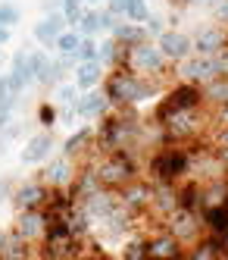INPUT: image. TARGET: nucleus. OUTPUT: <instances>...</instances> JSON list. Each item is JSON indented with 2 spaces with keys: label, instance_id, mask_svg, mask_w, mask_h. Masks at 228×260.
I'll list each match as a JSON object with an SVG mask.
<instances>
[{
  "label": "nucleus",
  "instance_id": "10",
  "mask_svg": "<svg viewBox=\"0 0 228 260\" xmlns=\"http://www.w3.org/2000/svg\"><path fill=\"white\" fill-rule=\"evenodd\" d=\"M144 241H147L150 260H184V245H181L172 232H166L163 226H160L157 232L144 235Z\"/></svg>",
  "mask_w": 228,
  "mask_h": 260
},
{
  "label": "nucleus",
  "instance_id": "44",
  "mask_svg": "<svg viewBox=\"0 0 228 260\" xmlns=\"http://www.w3.org/2000/svg\"><path fill=\"white\" fill-rule=\"evenodd\" d=\"M41 10H44V16L47 13H60L63 10V0H41Z\"/></svg>",
  "mask_w": 228,
  "mask_h": 260
},
{
  "label": "nucleus",
  "instance_id": "49",
  "mask_svg": "<svg viewBox=\"0 0 228 260\" xmlns=\"http://www.w3.org/2000/svg\"><path fill=\"white\" fill-rule=\"evenodd\" d=\"M4 66H7V53L0 50V72H4Z\"/></svg>",
  "mask_w": 228,
  "mask_h": 260
},
{
  "label": "nucleus",
  "instance_id": "48",
  "mask_svg": "<svg viewBox=\"0 0 228 260\" xmlns=\"http://www.w3.org/2000/svg\"><path fill=\"white\" fill-rule=\"evenodd\" d=\"M191 4H203V7H216L219 0H191Z\"/></svg>",
  "mask_w": 228,
  "mask_h": 260
},
{
  "label": "nucleus",
  "instance_id": "42",
  "mask_svg": "<svg viewBox=\"0 0 228 260\" xmlns=\"http://www.w3.org/2000/svg\"><path fill=\"white\" fill-rule=\"evenodd\" d=\"M10 198H13V185H10V179H7V176H0V204L10 201Z\"/></svg>",
  "mask_w": 228,
  "mask_h": 260
},
{
  "label": "nucleus",
  "instance_id": "15",
  "mask_svg": "<svg viewBox=\"0 0 228 260\" xmlns=\"http://www.w3.org/2000/svg\"><path fill=\"white\" fill-rule=\"evenodd\" d=\"M135 222H138V219H135V216H131V213L122 207V204H119V207H116V210H112V213L100 222V232H103V238H106V241H125L131 232L138 229Z\"/></svg>",
  "mask_w": 228,
  "mask_h": 260
},
{
  "label": "nucleus",
  "instance_id": "50",
  "mask_svg": "<svg viewBox=\"0 0 228 260\" xmlns=\"http://www.w3.org/2000/svg\"><path fill=\"white\" fill-rule=\"evenodd\" d=\"M85 4H91V7H100V4H103V0H85Z\"/></svg>",
  "mask_w": 228,
  "mask_h": 260
},
{
  "label": "nucleus",
  "instance_id": "32",
  "mask_svg": "<svg viewBox=\"0 0 228 260\" xmlns=\"http://www.w3.org/2000/svg\"><path fill=\"white\" fill-rule=\"evenodd\" d=\"M79 44H82V35L75 31V28H66L60 38H56V44H53V50L56 53H63V57H75V50H79Z\"/></svg>",
  "mask_w": 228,
  "mask_h": 260
},
{
  "label": "nucleus",
  "instance_id": "9",
  "mask_svg": "<svg viewBox=\"0 0 228 260\" xmlns=\"http://www.w3.org/2000/svg\"><path fill=\"white\" fill-rule=\"evenodd\" d=\"M47 201H50V185H44L41 179L25 182V185H19V188H13V198H10V204L16 207V213L19 210H44Z\"/></svg>",
  "mask_w": 228,
  "mask_h": 260
},
{
  "label": "nucleus",
  "instance_id": "30",
  "mask_svg": "<svg viewBox=\"0 0 228 260\" xmlns=\"http://www.w3.org/2000/svg\"><path fill=\"white\" fill-rule=\"evenodd\" d=\"M75 31H79L82 38H97V35H100V13H97V7L85 10V16H82V22H79Z\"/></svg>",
  "mask_w": 228,
  "mask_h": 260
},
{
  "label": "nucleus",
  "instance_id": "18",
  "mask_svg": "<svg viewBox=\"0 0 228 260\" xmlns=\"http://www.w3.org/2000/svg\"><path fill=\"white\" fill-rule=\"evenodd\" d=\"M184 260H228V241L216 235H203L191 248H184Z\"/></svg>",
  "mask_w": 228,
  "mask_h": 260
},
{
  "label": "nucleus",
  "instance_id": "26",
  "mask_svg": "<svg viewBox=\"0 0 228 260\" xmlns=\"http://www.w3.org/2000/svg\"><path fill=\"white\" fill-rule=\"evenodd\" d=\"M10 76H13L19 85H22V88L34 85V66H31V53H28V47H22V50L13 53V60H10Z\"/></svg>",
  "mask_w": 228,
  "mask_h": 260
},
{
  "label": "nucleus",
  "instance_id": "35",
  "mask_svg": "<svg viewBox=\"0 0 228 260\" xmlns=\"http://www.w3.org/2000/svg\"><path fill=\"white\" fill-rule=\"evenodd\" d=\"M56 119H60V107H56L53 101H41V107H37V122H41L44 128H53Z\"/></svg>",
  "mask_w": 228,
  "mask_h": 260
},
{
  "label": "nucleus",
  "instance_id": "8",
  "mask_svg": "<svg viewBox=\"0 0 228 260\" xmlns=\"http://www.w3.org/2000/svg\"><path fill=\"white\" fill-rule=\"evenodd\" d=\"M116 198H119V204L131 216L141 219L150 210V201H154V182H150L147 176H138V179H131L122 191H116Z\"/></svg>",
  "mask_w": 228,
  "mask_h": 260
},
{
  "label": "nucleus",
  "instance_id": "3",
  "mask_svg": "<svg viewBox=\"0 0 228 260\" xmlns=\"http://www.w3.org/2000/svg\"><path fill=\"white\" fill-rule=\"evenodd\" d=\"M94 173H97L100 188H106V191H122L131 179L141 176L138 151H109V154H100L97 163H94Z\"/></svg>",
  "mask_w": 228,
  "mask_h": 260
},
{
  "label": "nucleus",
  "instance_id": "2",
  "mask_svg": "<svg viewBox=\"0 0 228 260\" xmlns=\"http://www.w3.org/2000/svg\"><path fill=\"white\" fill-rule=\"evenodd\" d=\"M191 147L187 144H157L154 154L144 160V173L154 185H178L191 176Z\"/></svg>",
  "mask_w": 228,
  "mask_h": 260
},
{
  "label": "nucleus",
  "instance_id": "34",
  "mask_svg": "<svg viewBox=\"0 0 228 260\" xmlns=\"http://www.w3.org/2000/svg\"><path fill=\"white\" fill-rule=\"evenodd\" d=\"M147 16H150V4H147V0H128V7H125V16H122V19L144 25V22H147Z\"/></svg>",
  "mask_w": 228,
  "mask_h": 260
},
{
  "label": "nucleus",
  "instance_id": "38",
  "mask_svg": "<svg viewBox=\"0 0 228 260\" xmlns=\"http://www.w3.org/2000/svg\"><path fill=\"white\" fill-rule=\"evenodd\" d=\"M97 13H100V31H112V28H116V22H119L116 13H109L106 7H97Z\"/></svg>",
  "mask_w": 228,
  "mask_h": 260
},
{
  "label": "nucleus",
  "instance_id": "33",
  "mask_svg": "<svg viewBox=\"0 0 228 260\" xmlns=\"http://www.w3.org/2000/svg\"><path fill=\"white\" fill-rule=\"evenodd\" d=\"M85 0H63V19H66V25L69 28H79V22H82V16H85Z\"/></svg>",
  "mask_w": 228,
  "mask_h": 260
},
{
  "label": "nucleus",
  "instance_id": "5",
  "mask_svg": "<svg viewBox=\"0 0 228 260\" xmlns=\"http://www.w3.org/2000/svg\"><path fill=\"white\" fill-rule=\"evenodd\" d=\"M163 229L172 232L181 245H194L197 238L206 235V222H203V213L200 210H191V207H175L163 219Z\"/></svg>",
  "mask_w": 228,
  "mask_h": 260
},
{
  "label": "nucleus",
  "instance_id": "46",
  "mask_svg": "<svg viewBox=\"0 0 228 260\" xmlns=\"http://www.w3.org/2000/svg\"><path fill=\"white\" fill-rule=\"evenodd\" d=\"M10 38H13V28L0 25V47H4V44H10Z\"/></svg>",
  "mask_w": 228,
  "mask_h": 260
},
{
  "label": "nucleus",
  "instance_id": "36",
  "mask_svg": "<svg viewBox=\"0 0 228 260\" xmlns=\"http://www.w3.org/2000/svg\"><path fill=\"white\" fill-rule=\"evenodd\" d=\"M19 19H22V10H19L16 4H10V0H0V25H19Z\"/></svg>",
  "mask_w": 228,
  "mask_h": 260
},
{
  "label": "nucleus",
  "instance_id": "12",
  "mask_svg": "<svg viewBox=\"0 0 228 260\" xmlns=\"http://www.w3.org/2000/svg\"><path fill=\"white\" fill-rule=\"evenodd\" d=\"M191 47L197 57H216L228 47V28L225 25H203L191 38Z\"/></svg>",
  "mask_w": 228,
  "mask_h": 260
},
{
  "label": "nucleus",
  "instance_id": "24",
  "mask_svg": "<svg viewBox=\"0 0 228 260\" xmlns=\"http://www.w3.org/2000/svg\"><path fill=\"white\" fill-rule=\"evenodd\" d=\"M200 91H203V107L210 110V113L228 107V76H216L213 82L200 85Z\"/></svg>",
  "mask_w": 228,
  "mask_h": 260
},
{
  "label": "nucleus",
  "instance_id": "22",
  "mask_svg": "<svg viewBox=\"0 0 228 260\" xmlns=\"http://www.w3.org/2000/svg\"><path fill=\"white\" fill-rule=\"evenodd\" d=\"M66 28L69 25L63 19V13H47L44 19H37V25H34V41L41 44V47H53L56 38H60Z\"/></svg>",
  "mask_w": 228,
  "mask_h": 260
},
{
  "label": "nucleus",
  "instance_id": "13",
  "mask_svg": "<svg viewBox=\"0 0 228 260\" xmlns=\"http://www.w3.org/2000/svg\"><path fill=\"white\" fill-rule=\"evenodd\" d=\"M75 170H79V163L69 160V157H50L44 173H41V182L50 185V188H69V182L75 179Z\"/></svg>",
  "mask_w": 228,
  "mask_h": 260
},
{
  "label": "nucleus",
  "instance_id": "17",
  "mask_svg": "<svg viewBox=\"0 0 228 260\" xmlns=\"http://www.w3.org/2000/svg\"><path fill=\"white\" fill-rule=\"evenodd\" d=\"M13 232L16 235H22L25 241H41L44 232H47V216L44 210H19L16 213V222H13Z\"/></svg>",
  "mask_w": 228,
  "mask_h": 260
},
{
  "label": "nucleus",
  "instance_id": "14",
  "mask_svg": "<svg viewBox=\"0 0 228 260\" xmlns=\"http://www.w3.org/2000/svg\"><path fill=\"white\" fill-rule=\"evenodd\" d=\"M112 110L109 98L103 94V88H94V91H82L79 101H75V116L82 119H103Z\"/></svg>",
  "mask_w": 228,
  "mask_h": 260
},
{
  "label": "nucleus",
  "instance_id": "6",
  "mask_svg": "<svg viewBox=\"0 0 228 260\" xmlns=\"http://www.w3.org/2000/svg\"><path fill=\"white\" fill-rule=\"evenodd\" d=\"M225 60H228V47L222 53H216V57H197V53H191L187 60L178 63V76H181V82L206 85V82H213L216 76H222Z\"/></svg>",
  "mask_w": 228,
  "mask_h": 260
},
{
  "label": "nucleus",
  "instance_id": "29",
  "mask_svg": "<svg viewBox=\"0 0 228 260\" xmlns=\"http://www.w3.org/2000/svg\"><path fill=\"white\" fill-rule=\"evenodd\" d=\"M122 260H150V254H147V241H144V235H141L138 229L122 241Z\"/></svg>",
  "mask_w": 228,
  "mask_h": 260
},
{
  "label": "nucleus",
  "instance_id": "31",
  "mask_svg": "<svg viewBox=\"0 0 228 260\" xmlns=\"http://www.w3.org/2000/svg\"><path fill=\"white\" fill-rule=\"evenodd\" d=\"M79 94H82V91L75 88V82H63V85H56V88H53V104L60 107V110H66V107H75Z\"/></svg>",
  "mask_w": 228,
  "mask_h": 260
},
{
  "label": "nucleus",
  "instance_id": "39",
  "mask_svg": "<svg viewBox=\"0 0 228 260\" xmlns=\"http://www.w3.org/2000/svg\"><path fill=\"white\" fill-rule=\"evenodd\" d=\"M163 25H166V22L160 19V16H154V13H150V16H147V22H144V28H147V35H150V38H160V35L166 31Z\"/></svg>",
  "mask_w": 228,
  "mask_h": 260
},
{
  "label": "nucleus",
  "instance_id": "16",
  "mask_svg": "<svg viewBox=\"0 0 228 260\" xmlns=\"http://www.w3.org/2000/svg\"><path fill=\"white\" fill-rule=\"evenodd\" d=\"M79 207L88 213V219L94 222V226H100V222L119 207V198H116V191H106V188H100V191H94L91 198H85Z\"/></svg>",
  "mask_w": 228,
  "mask_h": 260
},
{
  "label": "nucleus",
  "instance_id": "4",
  "mask_svg": "<svg viewBox=\"0 0 228 260\" xmlns=\"http://www.w3.org/2000/svg\"><path fill=\"white\" fill-rule=\"evenodd\" d=\"M203 107V91L200 85H191V82H178L172 88L163 91V98L154 110V125L166 122L172 113H181V110H200Z\"/></svg>",
  "mask_w": 228,
  "mask_h": 260
},
{
  "label": "nucleus",
  "instance_id": "45",
  "mask_svg": "<svg viewBox=\"0 0 228 260\" xmlns=\"http://www.w3.org/2000/svg\"><path fill=\"white\" fill-rule=\"evenodd\" d=\"M10 122H13V113H10V110H0V132H4Z\"/></svg>",
  "mask_w": 228,
  "mask_h": 260
},
{
  "label": "nucleus",
  "instance_id": "43",
  "mask_svg": "<svg viewBox=\"0 0 228 260\" xmlns=\"http://www.w3.org/2000/svg\"><path fill=\"white\" fill-rule=\"evenodd\" d=\"M216 19L228 28V0H219V4H216Z\"/></svg>",
  "mask_w": 228,
  "mask_h": 260
},
{
  "label": "nucleus",
  "instance_id": "37",
  "mask_svg": "<svg viewBox=\"0 0 228 260\" xmlns=\"http://www.w3.org/2000/svg\"><path fill=\"white\" fill-rule=\"evenodd\" d=\"M75 60L88 63V60H97V38H82L79 50H75Z\"/></svg>",
  "mask_w": 228,
  "mask_h": 260
},
{
  "label": "nucleus",
  "instance_id": "1",
  "mask_svg": "<svg viewBox=\"0 0 228 260\" xmlns=\"http://www.w3.org/2000/svg\"><path fill=\"white\" fill-rule=\"evenodd\" d=\"M103 94L109 98L112 110H125V107H141L144 101L150 98H157L166 91V79L163 76H138L135 69H128V66H112L106 72V79H103Z\"/></svg>",
  "mask_w": 228,
  "mask_h": 260
},
{
  "label": "nucleus",
  "instance_id": "27",
  "mask_svg": "<svg viewBox=\"0 0 228 260\" xmlns=\"http://www.w3.org/2000/svg\"><path fill=\"white\" fill-rule=\"evenodd\" d=\"M203 222H206V235H216V238L228 241V210L225 207L203 210Z\"/></svg>",
  "mask_w": 228,
  "mask_h": 260
},
{
  "label": "nucleus",
  "instance_id": "41",
  "mask_svg": "<svg viewBox=\"0 0 228 260\" xmlns=\"http://www.w3.org/2000/svg\"><path fill=\"white\" fill-rule=\"evenodd\" d=\"M109 13H116L119 16V19H122V16H125V7H128V0H106V4H103Z\"/></svg>",
  "mask_w": 228,
  "mask_h": 260
},
{
  "label": "nucleus",
  "instance_id": "7",
  "mask_svg": "<svg viewBox=\"0 0 228 260\" xmlns=\"http://www.w3.org/2000/svg\"><path fill=\"white\" fill-rule=\"evenodd\" d=\"M122 66L135 69L138 76H163L166 79V72H169V66H172V63L163 57V50L154 41H144L138 47H128V57H125Z\"/></svg>",
  "mask_w": 228,
  "mask_h": 260
},
{
  "label": "nucleus",
  "instance_id": "28",
  "mask_svg": "<svg viewBox=\"0 0 228 260\" xmlns=\"http://www.w3.org/2000/svg\"><path fill=\"white\" fill-rule=\"evenodd\" d=\"M22 85H19L13 76H0V110H16V104H19V98H22Z\"/></svg>",
  "mask_w": 228,
  "mask_h": 260
},
{
  "label": "nucleus",
  "instance_id": "20",
  "mask_svg": "<svg viewBox=\"0 0 228 260\" xmlns=\"http://www.w3.org/2000/svg\"><path fill=\"white\" fill-rule=\"evenodd\" d=\"M50 151H53V135L50 132H34L25 147L19 151V160L25 166H37V163H47L50 160Z\"/></svg>",
  "mask_w": 228,
  "mask_h": 260
},
{
  "label": "nucleus",
  "instance_id": "40",
  "mask_svg": "<svg viewBox=\"0 0 228 260\" xmlns=\"http://www.w3.org/2000/svg\"><path fill=\"white\" fill-rule=\"evenodd\" d=\"M210 144L213 147H228V125L225 128H213V132H210Z\"/></svg>",
  "mask_w": 228,
  "mask_h": 260
},
{
  "label": "nucleus",
  "instance_id": "51",
  "mask_svg": "<svg viewBox=\"0 0 228 260\" xmlns=\"http://www.w3.org/2000/svg\"><path fill=\"white\" fill-rule=\"evenodd\" d=\"M4 235H7V232H4V229H0V245H4Z\"/></svg>",
  "mask_w": 228,
  "mask_h": 260
},
{
  "label": "nucleus",
  "instance_id": "23",
  "mask_svg": "<svg viewBox=\"0 0 228 260\" xmlns=\"http://www.w3.org/2000/svg\"><path fill=\"white\" fill-rule=\"evenodd\" d=\"M37 248L31 241H25L22 235H16L13 229L4 235V245H0V260H34Z\"/></svg>",
  "mask_w": 228,
  "mask_h": 260
},
{
  "label": "nucleus",
  "instance_id": "21",
  "mask_svg": "<svg viewBox=\"0 0 228 260\" xmlns=\"http://www.w3.org/2000/svg\"><path fill=\"white\" fill-rule=\"evenodd\" d=\"M106 79V66L100 60H88V63H75L72 69V82L79 91H94V88H100Z\"/></svg>",
  "mask_w": 228,
  "mask_h": 260
},
{
  "label": "nucleus",
  "instance_id": "47",
  "mask_svg": "<svg viewBox=\"0 0 228 260\" xmlns=\"http://www.w3.org/2000/svg\"><path fill=\"white\" fill-rule=\"evenodd\" d=\"M169 7H172V10H184V7H191V0H169Z\"/></svg>",
  "mask_w": 228,
  "mask_h": 260
},
{
  "label": "nucleus",
  "instance_id": "11",
  "mask_svg": "<svg viewBox=\"0 0 228 260\" xmlns=\"http://www.w3.org/2000/svg\"><path fill=\"white\" fill-rule=\"evenodd\" d=\"M157 47L163 50V57L172 63V66H178L181 60H187V57L194 53L191 35H187V31H178V28H166L160 38H157Z\"/></svg>",
  "mask_w": 228,
  "mask_h": 260
},
{
  "label": "nucleus",
  "instance_id": "25",
  "mask_svg": "<svg viewBox=\"0 0 228 260\" xmlns=\"http://www.w3.org/2000/svg\"><path fill=\"white\" fill-rule=\"evenodd\" d=\"M109 35H112V38H116L122 47H138V44L150 41L147 28H144V25H138V22H128V19H119V22H116V28H112Z\"/></svg>",
  "mask_w": 228,
  "mask_h": 260
},
{
  "label": "nucleus",
  "instance_id": "19",
  "mask_svg": "<svg viewBox=\"0 0 228 260\" xmlns=\"http://www.w3.org/2000/svg\"><path fill=\"white\" fill-rule=\"evenodd\" d=\"M175 207H181V204H178V185H154V201H150L147 216L163 222Z\"/></svg>",
  "mask_w": 228,
  "mask_h": 260
}]
</instances>
